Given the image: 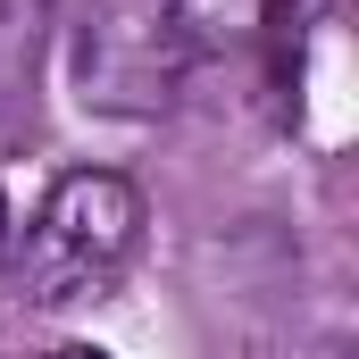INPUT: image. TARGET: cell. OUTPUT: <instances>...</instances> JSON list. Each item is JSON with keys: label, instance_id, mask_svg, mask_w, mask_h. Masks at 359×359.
Returning a JSON list of instances; mask_svg holds the SVG:
<instances>
[{"label": "cell", "instance_id": "6da1fadb", "mask_svg": "<svg viewBox=\"0 0 359 359\" xmlns=\"http://www.w3.org/2000/svg\"><path fill=\"white\" fill-rule=\"evenodd\" d=\"M134 243H142V192H134V176H117V168H67L42 192V209H34L17 284H25L34 309L92 301L100 284H117V268L134 259Z\"/></svg>", "mask_w": 359, "mask_h": 359}, {"label": "cell", "instance_id": "7a4b0ae2", "mask_svg": "<svg viewBox=\"0 0 359 359\" xmlns=\"http://www.w3.org/2000/svg\"><path fill=\"white\" fill-rule=\"evenodd\" d=\"M67 76H76V100L92 117L151 126L184 100L192 50L176 42L159 0H84V17L67 34Z\"/></svg>", "mask_w": 359, "mask_h": 359}, {"label": "cell", "instance_id": "3957f363", "mask_svg": "<svg viewBox=\"0 0 359 359\" xmlns=\"http://www.w3.org/2000/svg\"><path fill=\"white\" fill-rule=\"evenodd\" d=\"M284 117H292V134L318 159H343L351 151L359 100H351V34H343V8H318L301 25V42L284 59Z\"/></svg>", "mask_w": 359, "mask_h": 359}, {"label": "cell", "instance_id": "277c9868", "mask_svg": "<svg viewBox=\"0 0 359 359\" xmlns=\"http://www.w3.org/2000/svg\"><path fill=\"white\" fill-rule=\"evenodd\" d=\"M159 8H168V25H176V42L192 59L251 50V42H268L276 25L292 17V0H159Z\"/></svg>", "mask_w": 359, "mask_h": 359}, {"label": "cell", "instance_id": "5b68a950", "mask_svg": "<svg viewBox=\"0 0 359 359\" xmlns=\"http://www.w3.org/2000/svg\"><path fill=\"white\" fill-rule=\"evenodd\" d=\"M50 25H59L50 0H0V100H25L34 92L42 50H50Z\"/></svg>", "mask_w": 359, "mask_h": 359}, {"label": "cell", "instance_id": "8992f818", "mask_svg": "<svg viewBox=\"0 0 359 359\" xmlns=\"http://www.w3.org/2000/svg\"><path fill=\"white\" fill-rule=\"evenodd\" d=\"M42 359H109V351H100V343H50Z\"/></svg>", "mask_w": 359, "mask_h": 359}, {"label": "cell", "instance_id": "52a82bcc", "mask_svg": "<svg viewBox=\"0 0 359 359\" xmlns=\"http://www.w3.org/2000/svg\"><path fill=\"white\" fill-rule=\"evenodd\" d=\"M0 259H8V201H0Z\"/></svg>", "mask_w": 359, "mask_h": 359}]
</instances>
